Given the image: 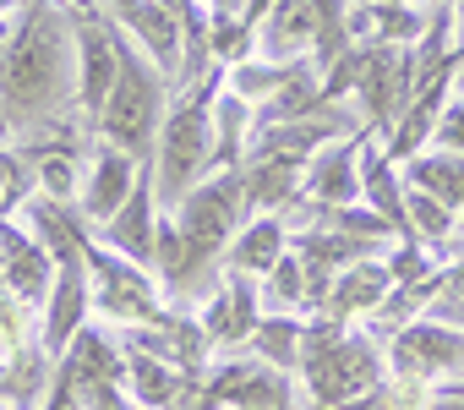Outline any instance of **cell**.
Masks as SVG:
<instances>
[{
    "label": "cell",
    "instance_id": "obj_1",
    "mask_svg": "<svg viewBox=\"0 0 464 410\" xmlns=\"http://www.w3.org/2000/svg\"><path fill=\"white\" fill-rule=\"evenodd\" d=\"M77 99L72 28L61 6H23L0 44V115L6 126H50Z\"/></svg>",
    "mask_w": 464,
    "mask_h": 410
},
{
    "label": "cell",
    "instance_id": "obj_2",
    "mask_svg": "<svg viewBox=\"0 0 464 410\" xmlns=\"http://www.w3.org/2000/svg\"><path fill=\"white\" fill-rule=\"evenodd\" d=\"M246 220V181L241 170H218L208 175L202 186H191V197L175 209V225H180V247H186V268H180V290L175 296H191L213 279V268L224 263L229 241H236Z\"/></svg>",
    "mask_w": 464,
    "mask_h": 410
},
{
    "label": "cell",
    "instance_id": "obj_3",
    "mask_svg": "<svg viewBox=\"0 0 464 410\" xmlns=\"http://www.w3.org/2000/svg\"><path fill=\"white\" fill-rule=\"evenodd\" d=\"M213 93H218V77L197 93H180V104L164 115V132H159V148H153L159 214H175L191 197V186H202L213 175Z\"/></svg>",
    "mask_w": 464,
    "mask_h": 410
},
{
    "label": "cell",
    "instance_id": "obj_4",
    "mask_svg": "<svg viewBox=\"0 0 464 410\" xmlns=\"http://www.w3.org/2000/svg\"><path fill=\"white\" fill-rule=\"evenodd\" d=\"M164 77L148 66V55L121 34V77L104 99V115H99V137L110 148H121L131 164L153 170V148H159V132H164Z\"/></svg>",
    "mask_w": 464,
    "mask_h": 410
},
{
    "label": "cell",
    "instance_id": "obj_5",
    "mask_svg": "<svg viewBox=\"0 0 464 410\" xmlns=\"http://www.w3.org/2000/svg\"><path fill=\"white\" fill-rule=\"evenodd\" d=\"M82 252H88L93 307H99L104 317H115V323H148V328H175V317H169V312L159 307V296H153V279H148L142 268H131L126 258L104 252L99 236H93V225H88Z\"/></svg>",
    "mask_w": 464,
    "mask_h": 410
},
{
    "label": "cell",
    "instance_id": "obj_6",
    "mask_svg": "<svg viewBox=\"0 0 464 410\" xmlns=\"http://www.w3.org/2000/svg\"><path fill=\"white\" fill-rule=\"evenodd\" d=\"M66 28L77 39V104L99 126L104 99L121 77V28L110 23L104 6H66Z\"/></svg>",
    "mask_w": 464,
    "mask_h": 410
},
{
    "label": "cell",
    "instance_id": "obj_7",
    "mask_svg": "<svg viewBox=\"0 0 464 410\" xmlns=\"http://www.w3.org/2000/svg\"><path fill=\"white\" fill-rule=\"evenodd\" d=\"M301 372H306V388H312V399L323 410H344V405H355V399L382 388V356L366 339H350V334L334 350L306 356Z\"/></svg>",
    "mask_w": 464,
    "mask_h": 410
},
{
    "label": "cell",
    "instance_id": "obj_8",
    "mask_svg": "<svg viewBox=\"0 0 464 410\" xmlns=\"http://www.w3.org/2000/svg\"><path fill=\"white\" fill-rule=\"evenodd\" d=\"M393 372L404 383H426L442 372H464V328L442 317H415L393 334Z\"/></svg>",
    "mask_w": 464,
    "mask_h": 410
},
{
    "label": "cell",
    "instance_id": "obj_9",
    "mask_svg": "<svg viewBox=\"0 0 464 410\" xmlns=\"http://www.w3.org/2000/svg\"><path fill=\"white\" fill-rule=\"evenodd\" d=\"M110 12V23L148 55V66L164 77V83H175L180 77V6H159V0H131V6H104Z\"/></svg>",
    "mask_w": 464,
    "mask_h": 410
},
{
    "label": "cell",
    "instance_id": "obj_10",
    "mask_svg": "<svg viewBox=\"0 0 464 410\" xmlns=\"http://www.w3.org/2000/svg\"><path fill=\"white\" fill-rule=\"evenodd\" d=\"M0 258H6V268H0L6 296H17L23 307L44 312V301L55 290V258L44 252V241L28 225H17V220H0Z\"/></svg>",
    "mask_w": 464,
    "mask_h": 410
},
{
    "label": "cell",
    "instance_id": "obj_11",
    "mask_svg": "<svg viewBox=\"0 0 464 410\" xmlns=\"http://www.w3.org/2000/svg\"><path fill=\"white\" fill-rule=\"evenodd\" d=\"M153 236H159V197H153V170H142L137 191L126 197V209L110 225H99V241H110L115 258H126L131 268L148 274L153 268Z\"/></svg>",
    "mask_w": 464,
    "mask_h": 410
},
{
    "label": "cell",
    "instance_id": "obj_12",
    "mask_svg": "<svg viewBox=\"0 0 464 410\" xmlns=\"http://www.w3.org/2000/svg\"><path fill=\"white\" fill-rule=\"evenodd\" d=\"M137 181H142V164H131L121 148H110V142H99V153H93V164H88V181H82V220L99 230V225H110L121 209H126V197L137 191Z\"/></svg>",
    "mask_w": 464,
    "mask_h": 410
},
{
    "label": "cell",
    "instance_id": "obj_13",
    "mask_svg": "<svg viewBox=\"0 0 464 410\" xmlns=\"http://www.w3.org/2000/svg\"><path fill=\"white\" fill-rule=\"evenodd\" d=\"M361 142H366L361 132L328 142V148L306 164V186H301V197L317 202V209H350V202L361 197Z\"/></svg>",
    "mask_w": 464,
    "mask_h": 410
},
{
    "label": "cell",
    "instance_id": "obj_14",
    "mask_svg": "<svg viewBox=\"0 0 464 410\" xmlns=\"http://www.w3.org/2000/svg\"><path fill=\"white\" fill-rule=\"evenodd\" d=\"M257 296H263V290H252L241 274H224V285L213 290V301H208V312H202V323H197L202 339H208V345H241V339H252L257 323H263Z\"/></svg>",
    "mask_w": 464,
    "mask_h": 410
},
{
    "label": "cell",
    "instance_id": "obj_15",
    "mask_svg": "<svg viewBox=\"0 0 464 410\" xmlns=\"http://www.w3.org/2000/svg\"><path fill=\"white\" fill-rule=\"evenodd\" d=\"M246 220H274V209H290V202H301V186H306V164L295 159H279V153H252L246 170Z\"/></svg>",
    "mask_w": 464,
    "mask_h": 410
},
{
    "label": "cell",
    "instance_id": "obj_16",
    "mask_svg": "<svg viewBox=\"0 0 464 410\" xmlns=\"http://www.w3.org/2000/svg\"><path fill=\"white\" fill-rule=\"evenodd\" d=\"M317 28H323V6H312V0H285V6H268V23H263L268 66L301 61V50L317 44Z\"/></svg>",
    "mask_w": 464,
    "mask_h": 410
},
{
    "label": "cell",
    "instance_id": "obj_17",
    "mask_svg": "<svg viewBox=\"0 0 464 410\" xmlns=\"http://www.w3.org/2000/svg\"><path fill=\"white\" fill-rule=\"evenodd\" d=\"M268 23V6H208V44H213V66H246L257 28Z\"/></svg>",
    "mask_w": 464,
    "mask_h": 410
},
{
    "label": "cell",
    "instance_id": "obj_18",
    "mask_svg": "<svg viewBox=\"0 0 464 410\" xmlns=\"http://www.w3.org/2000/svg\"><path fill=\"white\" fill-rule=\"evenodd\" d=\"M290 252V236H285V225L279 220H246L241 230H236V247L224 252V274H241V279H252V274H274L279 268V258Z\"/></svg>",
    "mask_w": 464,
    "mask_h": 410
},
{
    "label": "cell",
    "instance_id": "obj_19",
    "mask_svg": "<svg viewBox=\"0 0 464 410\" xmlns=\"http://www.w3.org/2000/svg\"><path fill=\"white\" fill-rule=\"evenodd\" d=\"M388 296H393V274H388V263H382V258H361V263H350V268L334 279V290H328V317L377 312Z\"/></svg>",
    "mask_w": 464,
    "mask_h": 410
},
{
    "label": "cell",
    "instance_id": "obj_20",
    "mask_svg": "<svg viewBox=\"0 0 464 410\" xmlns=\"http://www.w3.org/2000/svg\"><path fill=\"white\" fill-rule=\"evenodd\" d=\"M126 388L142 410H175L186 394V372L169 366L164 356H148L137 345H126Z\"/></svg>",
    "mask_w": 464,
    "mask_h": 410
},
{
    "label": "cell",
    "instance_id": "obj_21",
    "mask_svg": "<svg viewBox=\"0 0 464 410\" xmlns=\"http://www.w3.org/2000/svg\"><path fill=\"white\" fill-rule=\"evenodd\" d=\"M257 110L236 93H213V175L218 170H236L241 164V148H246V132H252Z\"/></svg>",
    "mask_w": 464,
    "mask_h": 410
},
{
    "label": "cell",
    "instance_id": "obj_22",
    "mask_svg": "<svg viewBox=\"0 0 464 410\" xmlns=\"http://www.w3.org/2000/svg\"><path fill=\"white\" fill-rule=\"evenodd\" d=\"M50 356H44V345H34V339H23L12 356H6V383H0V399L6 405H17V410H28L39 394H50L44 383H55L50 377Z\"/></svg>",
    "mask_w": 464,
    "mask_h": 410
},
{
    "label": "cell",
    "instance_id": "obj_23",
    "mask_svg": "<svg viewBox=\"0 0 464 410\" xmlns=\"http://www.w3.org/2000/svg\"><path fill=\"white\" fill-rule=\"evenodd\" d=\"M410 186L459 214L464 209V159L459 153H420V159H410Z\"/></svg>",
    "mask_w": 464,
    "mask_h": 410
},
{
    "label": "cell",
    "instance_id": "obj_24",
    "mask_svg": "<svg viewBox=\"0 0 464 410\" xmlns=\"http://www.w3.org/2000/svg\"><path fill=\"white\" fill-rule=\"evenodd\" d=\"M301 334H306V323H295V317H263L252 345L274 372H301Z\"/></svg>",
    "mask_w": 464,
    "mask_h": 410
},
{
    "label": "cell",
    "instance_id": "obj_25",
    "mask_svg": "<svg viewBox=\"0 0 464 410\" xmlns=\"http://www.w3.org/2000/svg\"><path fill=\"white\" fill-rule=\"evenodd\" d=\"M453 209H442L437 197H426V191H415V186H404V225H410V241L415 236H426V241H442L448 230H453Z\"/></svg>",
    "mask_w": 464,
    "mask_h": 410
},
{
    "label": "cell",
    "instance_id": "obj_26",
    "mask_svg": "<svg viewBox=\"0 0 464 410\" xmlns=\"http://www.w3.org/2000/svg\"><path fill=\"white\" fill-rule=\"evenodd\" d=\"M306 290H312V285H306V263H301L295 252H285V258H279V268L268 274L263 296H274L279 307H306Z\"/></svg>",
    "mask_w": 464,
    "mask_h": 410
},
{
    "label": "cell",
    "instance_id": "obj_27",
    "mask_svg": "<svg viewBox=\"0 0 464 410\" xmlns=\"http://www.w3.org/2000/svg\"><path fill=\"white\" fill-rule=\"evenodd\" d=\"M274 88H279V66H268V61H246V66L229 72V93L246 99L252 110H257L263 99H274Z\"/></svg>",
    "mask_w": 464,
    "mask_h": 410
},
{
    "label": "cell",
    "instance_id": "obj_28",
    "mask_svg": "<svg viewBox=\"0 0 464 410\" xmlns=\"http://www.w3.org/2000/svg\"><path fill=\"white\" fill-rule=\"evenodd\" d=\"M431 137L442 142V153H459L464 159V99H448V110H442V121H437Z\"/></svg>",
    "mask_w": 464,
    "mask_h": 410
},
{
    "label": "cell",
    "instance_id": "obj_29",
    "mask_svg": "<svg viewBox=\"0 0 464 410\" xmlns=\"http://www.w3.org/2000/svg\"><path fill=\"white\" fill-rule=\"evenodd\" d=\"M39 410H82V399H77V388H72L66 372H55V383H50V394H44Z\"/></svg>",
    "mask_w": 464,
    "mask_h": 410
},
{
    "label": "cell",
    "instance_id": "obj_30",
    "mask_svg": "<svg viewBox=\"0 0 464 410\" xmlns=\"http://www.w3.org/2000/svg\"><path fill=\"white\" fill-rule=\"evenodd\" d=\"M442 301H464V263L442 268Z\"/></svg>",
    "mask_w": 464,
    "mask_h": 410
},
{
    "label": "cell",
    "instance_id": "obj_31",
    "mask_svg": "<svg viewBox=\"0 0 464 410\" xmlns=\"http://www.w3.org/2000/svg\"><path fill=\"white\" fill-rule=\"evenodd\" d=\"M431 410H464V399H437Z\"/></svg>",
    "mask_w": 464,
    "mask_h": 410
},
{
    "label": "cell",
    "instance_id": "obj_32",
    "mask_svg": "<svg viewBox=\"0 0 464 410\" xmlns=\"http://www.w3.org/2000/svg\"><path fill=\"white\" fill-rule=\"evenodd\" d=\"M453 88H459V99H464V66H459V77H453Z\"/></svg>",
    "mask_w": 464,
    "mask_h": 410
},
{
    "label": "cell",
    "instance_id": "obj_33",
    "mask_svg": "<svg viewBox=\"0 0 464 410\" xmlns=\"http://www.w3.org/2000/svg\"><path fill=\"white\" fill-rule=\"evenodd\" d=\"M0 268H6V258H0Z\"/></svg>",
    "mask_w": 464,
    "mask_h": 410
}]
</instances>
